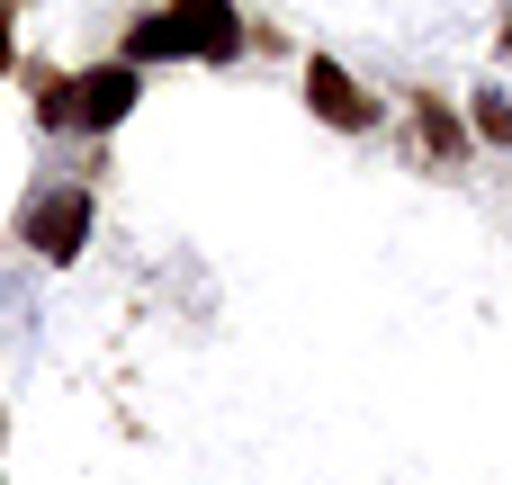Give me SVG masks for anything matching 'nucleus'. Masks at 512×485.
I'll use <instances>...</instances> for the list:
<instances>
[{"mask_svg":"<svg viewBox=\"0 0 512 485\" xmlns=\"http://www.w3.org/2000/svg\"><path fill=\"white\" fill-rule=\"evenodd\" d=\"M153 54H198V63H234L243 54V9L234 0H162L126 27V63Z\"/></svg>","mask_w":512,"mask_h":485,"instance_id":"f257e3e1","label":"nucleus"},{"mask_svg":"<svg viewBox=\"0 0 512 485\" xmlns=\"http://www.w3.org/2000/svg\"><path fill=\"white\" fill-rule=\"evenodd\" d=\"M27 252H45L54 270L63 261H81V243H90V189H45L36 207H27Z\"/></svg>","mask_w":512,"mask_h":485,"instance_id":"f03ea898","label":"nucleus"},{"mask_svg":"<svg viewBox=\"0 0 512 485\" xmlns=\"http://www.w3.org/2000/svg\"><path fill=\"white\" fill-rule=\"evenodd\" d=\"M135 99H144V72H135L126 54L99 63V72H72V126H81V135H108Z\"/></svg>","mask_w":512,"mask_h":485,"instance_id":"7ed1b4c3","label":"nucleus"},{"mask_svg":"<svg viewBox=\"0 0 512 485\" xmlns=\"http://www.w3.org/2000/svg\"><path fill=\"white\" fill-rule=\"evenodd\" d=\"M306 108H315L324 126H342V135H369V126H378V99H369L333 54H315V63H306Z\"/></svg>","mask_w":512,"mask_h":485,"instance_id":"20e7f679","label":"nucleus"},{"mask_svg":"<svg viewBox=\"0 0 512 485\" xmlns=\"http://www.w3.org/2000/svg\"><path fill=\"white\" fill-rule=\"evenodd\" d=\"M414 144H423V162H468V117L441 90H414Z\"/></svg>","mask_w":512,"mask_h":485,"instance_id":"39448f33","label":"nucleus"},{"mask_svg":"<svg viewBox=\"0 0 512 485\" xmlns=\"http://www.w3.org/2000/svg\"><path fill=\"white\" fill-rule=\"evenodd\" d=\"M27 99H36V126H72V81H63V72L36 63V72H27Z\"/></svg>","mask_w":512,"mask_h":485,"instance_id":"423d86ee","label":"nucleus"},{"mask_svg":"<svg viewBox=\"0 0 512 485\" xmlns=\"http://www.w3.org/2000/svg\"><path fill=\"white\" fill-rule=\"evenodd\" d=\"M468 126H477L486 144H504V153H512V99H504V90H477V99H468Z\"/></svg>","mask_w":512,"mask_h":485,"instance_id":"0eeeda50","label":"nucleus"},{"mask_svg":"<svg viewBox=\"0 0 512 485\" xmlns=\"http://www.w3.org/2000/svg\"><path fill=\"white\" fill-rule=\"evenodd\" d=\"M9 54H18V36H9V0H0V72H9Z\"/></svg>","mask_w":512,"mask_h":485,"instance_id":"6e6552de","label":"nucleus"},{"mask_svg":"<svg viewBox=\"0 0 512 485\" xmlns=\"http://www.w3.org/2000/svg\"><path fill=\"white\" fill-rule=\"evenodd\" d=\"M495 45H504V54H512V18H504V36H495Z\"/></svg>","mask_w":512,"mask_h":485,"instance_id":"1a4fd4ad","label":"nucleus"},{"mask_svg":"<svg viewBox=\"0 0 512 485\" xmlns=\"http://www.w3.org/2000/svg\"><path fill=\"white\" fill-rule=\"evenodd\" d=\"M0 441H9V414H0Z\"/></svg>","mask_w":512,"mask_h":485,"instance_id":"9d476101","label":"nucleus"}]
</instances>
